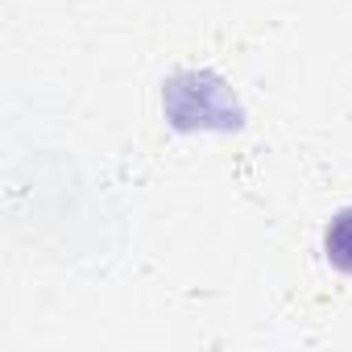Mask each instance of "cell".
Wrapping results in <instances>:
<instances>
[{
	"instance_id": "1",
	"label": "cell",
	"mask_w": 352,
	"mask_h": 352,
	"mask_svg": "<svg viewBox=\"0 0 352 352\" xmlns=\"http://www.w3.org/2000/svg\"><path fill=\"white\" fill-rule=\"evenodd\" d=\"M162 116L179 133H236L245 124L232 83L208 67L174 71L162 83Z\"/></svg>"
},
{
	"instance_id": "2",
	"label": "cell",
	"mask_w": 352,
	"mask_h": 352,
	"mask_svg": "<svg viewBox=\"0 0 352 352\" xmlns=\"http://www.w3.org/2000/svg\"><path fill=\"white\" fill-rule=\"evenodd\" d=\"M323 257L331 270L352 274V208H340L323 228Z\"/></svg>"
}]
</instances>
